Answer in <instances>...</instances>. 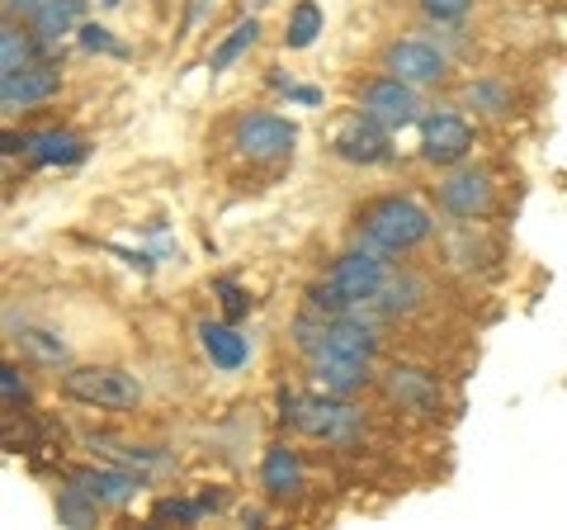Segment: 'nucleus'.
<instances>
[{"mask_svg": "<svg viewBox=\"0 0 567 530\" xmlns=\"http://www.w3.org/2000/svg\"><path fill=\"white\" fill-rule=\"evenodd\" d=\"M327 24V14L317 0H298V6L289 10V24H284V48H293V52H303L317 43V33H322Z\"/></svg>", "mask_w": 567, "mask_h": 530, "instance_id": "aec40b11", "label": "nucleus"}, {"mask_svg": "<svg viewBox=\"0 0 567 530\" xmlns=\"http://www.w3.org/2000/svg\"><path fill=\"white\" fill-rule=\"evenodd\" d=\"M104 6H118V0H104Z\"/></svg>", "mask_w": 567, "mask_h": 530, "instance_id": "2f4dec72", "label": "nucleus"}, {"mask_svg": "<svg viewBox=\"0 0 567 530\" xmlns=\"http://www.w3.org/2000/svg\"><path fill=\"white\" fill-rule=\"evenodd\" d=\"M76 39H81L85 52H110V58H128V48H123L104 24H81V29H76Z\"/></svg>", "mask_w": 567, "mask_h": 530, "instance_id": "393cba45", "label": "nucleus"}, {"mask_svg": "<svg viewBox=\"0 0 567 530\" xmlns=\"http://www.w3.org/2000/svg\"><path fill=\"white\" fill-rule=\"evenodd\" d=\"M468 6L473 0H421V10L431 14V20H440V24H458L468 14Z\"/></svg>", "mask_w": 567, "mask_h": 530, "instance_id": "c85d7f7f", "label": "nucleus"}, {"mask_svg": "<svg viewBox=\"0 0 567 530\" xmlns=\"http://www.w3.org/2000/svg\"><path fill=\"white\" fill-rule=\"evenodd\" d=\"M62 394L81 408H104V412H128L142 402V384L118 365H81L62 375Z\"/></svg>", "mask_w": 567, "mask_h": 530, "instance_id": "7ed1b4c3", "label": "nucleus"}, {"mask_svg": "<svg viewBox=\"0 0 567 530\" xmlns=\"http://www.w3.org/2000/svg\"><path fill=\"white\" fill-rule=\"evenodd\" d=\"M260 488H265V498H293V492L303 488V459H298L293 446L275 440V446L265 450V459H260Z\"/></svg>", "mask_w": 567, "mask_h": 530, "instance_id": "4468645a", "label": "nucleus"}, {"mask_svg": "<svg viewBox=\"0 0 567 530\" xmlns=\"http://www.w3.org/2000/svg\"><path fill=\"white\" fill-rule=\"evenodd\" d=\"M383 388H388V398H393L402 412H412V417H435L440 412V384L425 375V369L398 365L393 375L383 379Z\"/></svg>", "mask_w": 567, "mask_h": 530, "instance_id": "f8f14e48", "label": "nucleus"}, {"mask_svg": "<svg viewBox=\"0 0 567 530\" xmlns=\"http://www.w3.org/2000/svg\"><path fill=\"white\" fill-rule=\"evenodd\" d=\"M464 100L473 104V110H483V114H506V110H511V95L502 91V85H492V81H477V85H468Z\"/></svg>", "mask_w": 567, "mask_h": 530, "instance_id": "b1692460", "label": "nucleus"}, {"mask_svg": "<svg viewBox=\"0 0 567 530\" xmlns=\"http://www.w3.org/2000/svg\"><path fill=\"white\" fill-rule=\"evenodd\" d=\"M354 100H360V110H364L369 119H379L383 129H402V123H412L416 110H421V100H416V91H412V81H402V77H393V72L369 77Z\"/></svg>", "mask_w": 567, "mask_h": 530, "instance_id": "423d86ee", "label": "nucleus"}, {"mask_svg": "<svg viewBox=\"0 0 567 530\" xmlns=\"http://www.w3.org/2000/svg\"><path fill=\"white\" fill-rule=\"evenodd\" d=\"M279 408H284V417L293 421L298 431H308V436H317V440H354L360 436V412L350 408V402H341V398H298V394H279Z\"/></svg>", "mask_w": 567, "mask_h": 530, "instance_id": "20e7f679", "label": "nucleus"}, {"mask_svg": "<svg viewBox=\"0 0 567 530\" xmlns=\"http://www.w3.org/2000/svg\"><path fill=\"white\" fill-rule=\"evenodd\" d=\"M71 483L85 488L100 507H123V502H133L137 498V488L142 479L128 469H81V473H71Z\"/></svg>", "mask_w": 567, "mask_h": 530, "instance_id": "dca6fc26", "label": "nucleus"}, {"mask_svg": "<svg viewBox=\"0 0 567 530\" xmlns=\"http://www.w3.org/2000/svg\"><path fill=\"white\" fill-rule=\"evenodd\" d=\"M199 346L208 350L213 365L227 369V375L251 360V342L237 332V323H208V317H204V323H199Z\"/></svg>", "mask_w": 567, "mask_h": 530, "instance_id": "2eb2a0df", "label": "nucleus"}, {"mask_svg": "<svg viewBox=\"0 0 567 530\" xmlns=\"http://www.w3.org/2000/svg\"><path fill=\"white\" fill-rule=\"evenodd\" d=\"M0 388H6V402H10V408H14V402H29V384L20 379V369H14V365L0 369Z\"/></svg>", "mask_w": 567, "mask_h": 530, "instance_id": "c756f323", "label": "nucleus"}, {"mask_svg": "<svg viewBox=\"0 0 567 530\" xmlns=\"http://www.w3.org/2000/svg\"><path fill=\"white\" fill-rule=\"evenodd\" d=\"M374 350H379V337H374V327L360 323V317H331V327H327V342L317 356H341V360H374Z\"/></svg>", "mask_w": 567, "mask_h": 530, "instance_id": "ddd939ff", "label": "nucleus"}, {"mask_svg": "<svg viewBox=\"0 0 567 530\" xmlns=\"http://www.w3.org/2000/svg\"><path fill=\"white\" fill-rule=\"evenodd\" d=\"M431 214L416 204V200H398V194H388V200H374L360 208V242L374 246L383 256H402L421 246L431 237Z\"/></svg>", "mask_w": 567, "mask_h": 530, "instance_id": "f03ea898", "label": "nucleus"}, {"mask_svg": "<svg viewBox=\"0 0 567 530\" xmlns=\"http://www.w3.org/2000/svg\"><path fill=\"white\" fill-rule=\"evenodd\" d=\"M473 143H477V133L468 129L464 114H454V110L425 114V129H421V162H431V166H458V162H464V156L473 152Z\"/></svg>", "mask_w": 567, "mask_h": 530, "instance_id": "0eeeda50", "label": "nucleus"}, {"mask_svg": "<svg viewBox=\"0 0 567 530\" xmlns=\"http://www.w3.org/2000/svg\"><path fill=\"white\" fill-rule=\"evenodd\" d=\"M331 152L341 156V162H354V166H379L393 156V147H388V129L379 119H369L364 110H354L341 129L331 133Z\"/></svg>", "mask_w": 567, "mask_h": 530, "instance_id": "6e6552de", "label": "nucleus"}, {"mask_svg": "<svg viewBox=\"0 0 567 530\" xmlns=\"http://www.w3.org/2000/svg\"><path fill=\"white\" fill-rule=\"evenodd\" d=\"M435 200L440 208H445L450 218H483L487 208H492V175L487 171H454L440 181L435 190Z\"/></svg>", "mask_w": 567, "mask_h": 530, "instance_id": "1a4fd4ad", "label": "nucleus"}, {"mask_svg": "<svg viewBox=\"0 0 567 530\" xmlns=\"http://www.w3.org/2000/svg\"><path fill=\"white\" fill-rule=\"evenodd\" d=\"M20 346H24V350H33V356H39L43 365H58V360L66 356V346H62L58 337H52V332H24Z\"/></svg>", "mask_w": 567, "mask_h": 530, "instance_id": "bb28decb", "label": "nucleus"}, {"mask_svg": "<svg viewBox=\"0 0 567 530\" xmlns=\"http://www.w3.org/2000/svg\"><path fill=\"white\" fill-rule=\"evenodd\" d=\"M24 147H29V162L33 166H58V162H81L85 156V143L76 133H33V137H24Z\"/></svg>", "mask_w": 567, "mask_h": 530, "instance_id": "6ab92c4d", "label": "nucleus"}, {"mask_svg": "<svg viewBox=\"0 0 567 530\" xmlns=\"http://www.w3.org/2000/svg\"><path fill=\"white\" fill-rule=\"evenodd\" d=\"M383 285H388L383 252H374V246H354V252H346L331 265L322 285L308 289V308L327 313V317H341V313L360 308V304H374Z\"/></svg>", "mask_w": 567, "mask_h": 530, "instance_id": "f257e3e1", "label": "nucleus"}, {"mask_svg": "<svg viewBox=\"0 0 567 530\" xmlns=\"http://www.w3.org/2000/svg\"><path fill=\"white\" fill-rule=\"evenodd\" d=\"M33 39H39V33H33ZM33 39L14 20L0 29V72H20V67L33 62Z\"/></svg>", "mask_w": 567, "mask_h": 530, "instance_id": "4be33fe9", "label": "nucleus"}, {"mask_svg": "<svg viewBox=\"0 0 567 530\" xmlns=\"http://www.w3.org/2000/svg\"><path fill=\"white\" fill-rule=\"evenodd\" d=\"M213 289L223 294V317H227V323H241V317L251 313V298H246V289L237 285V279H218Z\"/></svg>", "mask_w": 567, "mask_h": 530, "instance_id": "a878e982", "label": "nucleus"}, {"mask_svg": "<svg viewBox=\"0 0 567 530\" xmlns=\"http://www.w3.org/2000/svg\"><path fill=\"white\" fill-rule=\"evenodd\" d=\"M256 39H260V20H241V24H233V33L213 48V58H208V72H227L237 58H246V52L256 48Z\"/></svg>", "mask_w": 567, "mask_h": 530, "instance_id": "412c9836", "label": "nucleus"}, {"mask_svg": "<svg viewBox=\"0 0 567 530\" xmlns=\"http://www.w3.org/2000/svg\"><path fill=\"white\" fill-rule=\"evenodd\" d=\"M95 507L100 502L85 488H76V483L58 492V521L62 526H95Z\"/></svg>", "mask_w": 567, "mask_h": 530, "instance_id": "5701e85b", "label": "nucleus"}, {"mask_svg": "<svg viewBox=\"0 0 567 530\" xmlns=\"http://www.w3.org/2000/svg\"><path fill=\"white\" fill-rule=\"evenodd\" d=\"M312 379L322 394H360V388L369 384V365L364 360H341V356H312Z\"/></svg>", "mask_w": 567, "mask_h": 530, "instance_id": "a211bd4d", "label": "nucleus"}, {"mask_svg": "<svg viewBox=\"0 0 567 530\" xmlns=\"http://www.w3.org/2000/svg\"><path fill=\"white\" fill-rule=\"evenodd\" d=\"M58 67L52 62H29L20 72H0V104L6 110H24V104H39V100H52L58 95Z\"/></svg>", "mask_w": 567, "mask_h": 530, "instance_id": "9b49d317", "label": "nucleus"}, {"mask_svg": "<svg viewBox=\"0 0 567 530\" xmlns=\"http://www.w3.org/2000/svg\"><path fill=\"white\" fill-rule=\"evenodd\" d=\"M233 143H237V152L246 156V162H284V156L293 152V143H298V129L289 119L256 110V114L237 119Z\"/></svg>", "mask_w": 567, "mask_h": 530, "instance_id": "39448f33", "label": "nucleus"}, {"mask_svg": "<svg viewBox=\"0 0 567 530\" xmlns=\"http://www.w3.org/2000/svg\"><path fill=\"white\" fill-rule=\"evenodd\" d=\"M204 498L199 502H181V498H166V502H156V511H152V517L156 521H199L204 517Z\"/></svg>", "mask_w": 567, "mask_h": 530, "instance_id": "cd10ccee", "label": "nucleus"}, {"mask_svg": "<svg viewBox=\"0 0 567 530\" xmlns=\"http://www.w3.org/2000/svg\"><path fill=\"white\" fill-rule=\"evenodd\" d=\"M85 24V0H43L29 14V29L39 33V43H58L66 33H76Z\"/></svg>", "mask_w": 567, "mask_h": 530, "instance_id": "f3484780", "label": "nucleus"}, {"mask_svg": "<svg viewBox=\"0 0 567 530\" xmlns=\"http://www.w3.org/2000/svg\"><path fill=\"white\" fill-rule=\"evenodd\" d=\"M383 72H393L412 85H431L445 77V52L421 43V39H402V43H388L383 48Z\"/></svg>", "mask_w": 567, "mask_h": 530, "instance_id": "9d476101", "label": "nucleus"}, {"mask_svg": "<svg viewBox=\"0 0 567 530\" xmlns=\"http://www.w3.org/2000/svg\"><path fill=\"white\" fill-rule=\"evenodd\" d=\"M284 91H289L298 104H317V100H322V91H308V85H284Z\"/></svg>", "mask_w": 567, "mask_h": 530, "instance_id": "7c9ffc66", "label": "nucleus"}]
</instances>
